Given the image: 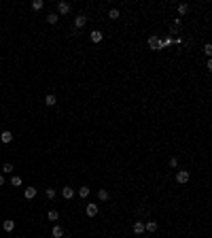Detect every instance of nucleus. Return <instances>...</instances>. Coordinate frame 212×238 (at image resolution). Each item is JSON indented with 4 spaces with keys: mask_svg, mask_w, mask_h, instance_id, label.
<instances>
[{
    "mask_svg": "<svg viewBox=\"0 0 212 238\" xmlns=\"http://www.w3.org/2000/svg\"><path fill=\"white\" fill-rule=\"evenodd\" d=\"M149 47L153 49V51H161V38H159V36H151V38H149Z\"/></svg>",
    "mask_w": 212,
    "mask_h": 238,
    "instance_id": "nucleus-1",
    "label": "nucleus"
},
{
    "mask_svg": "<svg viewBox=\"0 0 212 238\" xmlns=\"http://www.w3.org/2000/svg\"><path fill=\"white\" fill-rule=\"evenodd\" d=\"M70 13V4L68 2H57V15H68Z\"/></svg>",
    "mask_w": 212,
    "mask_h": 238,
    "instance_id": "nucleus-2",
    "label": "nucleus"
},
{
    "mask_svg": "<svg viewBox=\"0 0 212 238\" xmlns=\"http://www.w3.org/2000/svg\"><path fill=\"white\" fill-rule=\"evenodd\" d=\"M176 181H178L180 185H185V183L189 181V172H187V170H178V172H176Z\"/></svg>",
    "mask_w": 212,
    "mask_h": 238,
    "instance_id": "nucleus-3",
    "label": "nucleus"
},
{
    "mask_svg": "<svg viewBox=\"0 0 212 238\" xmlns=\"http://www.w3.org/2000/svg\"><path fill=\"white\" fill-rule=\"evenodd\" d=\"M62 196H64V200H72L74 198V189L72 187H62Z\"/></svg>",
    "mask_w": 212,
    "mask_h": 238,
    "instance_id": "nucleus-4",
    "label": "nucleus"
},
{
    "mask_svg": "<svg viewBox=\"0 0 212 238\" xmlns=\"http://www.w3.org/2000/svg\"><path fill=\"white\" fill-rule=\"evenodd\" d=\"M85 24H87V17H85V15H79V17L74 19V30H79V28H83Z\"/></svg>",
    "mask_w": 212,
    "mask_h": 238,
    "instance_id": "nucleus-5",
    "label": "nucleus"
},
{
    "mask_svg": "<svg viewBox=\"0 0 212 238\" xmlns=\"http://www.w3.org/2000/svg\"><path fill=\"white\" fill-rule=\"evenodd\" d=\"M23 196H26V200H32V198H36V187H26Z\"/></svg>",
    "mask_w": 212,
    "mask_h": 238,
    "instance_id": "nucleus-6",
    "label": "nucleus"
},
{
    "mask_svg": "<svg viewBox=\"0 0 212 238\" xmlns=\"http://www.w3.org/2000/svg\"><path fill=\"white\" fill-rule=\"evenodd\" d=\"M180 26H182V19L178 17V19H174V24H172V28H170V32H172V34H176V32L180 30Z\"/></svg>",
    "mask_w": 212,
    "mask_h": 238,
    "instance_id": "nucleus-7",
    "label": "nucleus"
},
{
    "mask_svg": "<svg viewBox=\"0 0 212 238\" xmlns=\"http://www.w3.org/2000/svg\"><path fill=\"white\" fill-rule=\"evenodd\" d=\"M0 141H2V143H11V141H13V134H11L9 130H4V132L0 134Z\"/></svg>",
    "mask_w": 212,
    "mask_h": 238,
    "instance_id": "nucleus-8",
    "label": "nucleus"
},
{
    "mask_svg": "<svg viewBox=\"0 0 212 238\" xmlns=\"http://www.w3.org/2000/svg\"><path fill=\"white\" fill-rule=\"evenodd\" d=\"M87 215H89V217H95V215H98V204H87Z\"/></svg>",
    "mask_w": 212,
    "mask_h": 238,
    "instance_id": "nucleus-9",
    "label": "nucleus"
},
{
    "mask_svg": "<svg viewBox=\"0 0 212 238\" xmlns=\"http://www.w3.org/2000/svg\"><path fill=\"white\" fill-rule=\"evenodd\" d=\"M2 228H4V232H13V230H15V221H11V219H6V221L2 223Z\"/></svg>",
    "mask_w": 212,
    "mask_h": 238,
    "instance_id": "nucleus-10",
    "label": "nucleus"
},
{
    "mask_svg": "<svg viewBox=\"0 0 212 238\" xmlns=\"http://www.w3.org/2000/svg\"><path fill=\"white\" fill-rule=\"evenodd\" d=\"M157 228H159L157 221H146L144 223V230H149V232H157Z\"/></svg>",
    "mask_w": 212,
    "mask_h": 238,
    "instance_id": "nucleus-11",
    "label": "nucleus"
},
{
    "mask_svg": "<svg viewBox=\"0 0 212 238\" xmlns=\"http://www.w3.org/2000/svg\"><path fill=\"white\" fill-rule=\"evenodd\" d=\"M45 104H47V106H55V104H57V98H55L53 94H49L47 98H45Z\"/></svg>",
    "mask_w": 212,
    "mask_h": 238,
    "instance_id": "nucleus-12",
    "label": "nucleus"
},
{
    "mask_svg": "<svg viewBox=\"0 0 212 238\" xmlns=\"http://www.w3.org/2000/svg\"><path fill=\"white\" fill-rule=\"evenodd\" d=\"M51 234H53V238H62L64 236V228H62V225H55Z\"/></svg>",
    "mask_w": 212,
    "mask_h": 238,
    "instance_id": "nucleus-13",
    "label": "nucleus"
},
{
    "mask_svg": "<svg viewBox=\"0 0 212 238\" xmlns=\"http://www.w3.org/2000/svg\"><path fill=\"white\" fill-rule=\"evenodd\" d=\"M142 232H144V223H142V221H136V223H134V234H142Z\"/></svg>",
    "mask_w": 212,
    "mask_h": 238,
    "instance_id": "nucleus-14",
    "label": "nucleus"
},
{
    "mask_svg": "<svg viewBox=\"0 0 212 238\" xmlns=\"http://www.w3.org/2000/svg\"><path fill=\"white\" fill-rule=\"evenodd\" d=\"M57 19H59L57 13H49V15H47V24H57Z\"/></svg>",
    "mask_w": 212,
    "mask_h": 238,
    "instance_id": "nucleus-15",
    "label": "nucleus"
},
{
    "mask_svg": "<svg viewBox=\"0 0 212 238\" xmlns=\"http://www.w3.org/2000/svg\"><path fill=\"white\" fill-rule=\"evenodd\" d=\"M91 41H93V43H100V41H102V32H100V30H93V32H91Z\"/></svg>",
    "mask_w": 212,
    "mask_h": 238,
    "instance_id": "nucleus-16",
    "label": "nucleus"
},
{
    "mask_svg": "<svg viewBox=\"0 0 212 238\" xmlns=\"http://www.w3.org/2000/svg\"><path fill=\"white\" fill-rule=\"evenodd\" d=\"M47 219H49V221H57V219H59V213H57V211H49V213H47Z\"/></svg>",
    "mask_w": 212,
    "mask_h": 238,
    "instance_id": "nucleus-17",
    "label": "nucleus"
},
{
    "mask_svg": "<svg viewBox=\"0 0 212 238\" xmlns=\"http://www.w3.org/2000/svg\"><path fill=\"white\" fill-rule=\"evenodd\" d=\"M98 198H100L102 202H106V200L110 198V193H108V191H106V189H100V191H98Z\"/></svg>",
    "mask_w": 212,
    "mask_h": 238,
    "instance_id": "nucleus-18",
    "label": "nucleus"
},
{
    "mask_svg": "<svg viewBox=\"0 0 212 238\" xmlns=\"http://www.w3.org/2000/svg\"><path fill=\"white\" fill-rule=\"evenodd\" d=\"M172 43H174V36H166V38H163V41H161V47L166 49V47H170V45H172Z\"/></svg>",
    "mask_w": 212,
    "mask_h": 238,
    "instance_id": "nucleus-19",
    "label": "nucleus"
},
{
    "mask_svg": "<svg viewBox=\"0 0 212 238\" xmlns=\"http://www.w3.org/2000/svg\"><path fill=\"white\" fill-rule=\"evenodd\" d=\"M42 4H45L42 0H34V2H32V9H34V11H41V9H42Z\"/></svg>",
    "mask_w": 212,
    "mask_h": 238,
    "instance_id": "nucleus-20",
    "label": "nucleus"
},
{
    "mask_svg": "<svg viewBox=\"0 0 212 238\" xmlns=\"http://www.w3.org/2000/svg\"><path fill=\"white\" fill-rule=\"evenodd\" d=\"M11 185L19 187V185H21V177H11Z\"/></svg>",
    "mask_w": 212,
    "mask_h": 238,
    "instance_id": "nucleus-21",
    "label": "nucleus"
},
{
    "mask_svg": "<svg viewBox=\"0 0 212 238\" xmlns=\"http://www.w3.org/2000/svg\"><path fill=\"white\" fill-rule=\"evenodd\" d=\"M89 187H81V189H79V196H81V198H87V196H89Z\"/></svg>",
    "mask_w": 212,
    "mask_h": 238,
    "instance_id": "nucleus-22",
    "label": "nucleus"
},
{
    "mask_svg": "<svg viewBox=\"0 0 212 238\" xmlns=\"http://www.w3.org/2000/svg\"><path fill=\"white\" fill-rule=\"evenodd\" d=\"M187 11H189L187 4H178V13H180V15H187Z\"/></svg>",
    "mask_w": 212,
    "mask_h": 238,
    "instance_id": "nucleus-23",
    "label": "nucleus"
},
{
    "mask_svg": "<svg viewBox=\"0 0 212 238\" xmlns=\"http://www.w3.org/2000/svg\"><path fill=\"white\" fill-rule=\"evenodd\" d=\"M108 17H110V19H117V17H119V11H117V9H110V11H108Z\"/></svg>",
    "mask_w": 212,
    "mask_h": 238,
    "instance_id": "nucleus-24",
    "label": "nucleus"
},
{
    "mask_svg": "<svg viewBox=\"0 0 212 238\" xmlns=\"http://www.w3.org/2000/svg\"><path fill=\"white\" fill-rule=\"evenodd\" d=\"M2 172L11 174V172H13V164H4V166H2Z\"/></svg>",
    "mask_w": 212,
    "mask_h": 238,
    "instance_id": "nucleus-25",
    "label": "nucleus"
},
{
    "mask_svg": "<svg viewBox=\"0 0 212 238\" xmlns=\"http://www.w3.org/2000/svg\"><path fill=\"white\" fill-rule=\"evenodd\" d=\"M47 198H49V200H53V198H55V189H51V187H49V189H47Z\"/></svg>",
    "mask_w": 212,
    "mask_h": 238,
    "instance_id": "nucleus-26",
    "label": "nucleus"
},
{
    "mask_svg": "<svg viewBox=\"0 0 212 238\" xmlns=\"http://www.w3.org/2000/svg\"><path fill=\"white\" fill-rule=\"evenodd\" d=\"M204 53H206V55H210V53H212V45H210V43H206V47H204Z\"/></svg>",
    "mask_w": 212,
    "mask_h": 238,
    "instance_id": "nucleus-27",
    "label": "nucleus"
},
{
    "mask_svg": "<svg viewBox=\"0 0 212 238\" xmlns=\"http://www.w3.org/2000/svg\"><path fill=\"white\" fill-rule=\"evenodd\" d=\"M170 166H172V168H178V159L172 157V159H170Z\"/></svg>",
    "mask_w": 212,
    "mask_h": 238,
    "instance_id": "nucleus-28",
    "label": "nucleus"
},
{
    "mask_svg": "<svg viewBox=\"0 0 212 238\" xmlns=\"http://www.w3.org/2000/svg\"><path fill=\"white\" fill-rule=\"evenodd\" d=\"M2 185H4V177L0 174V187H2Z\"/></svg>",
    "mask_w": 212,
    "mask_h": 238,
    "instance_id": "nucleus-29",
    "label": "nucleus"
},
{
    "mask_svg": "<svg viewBox=\"0 0 212 238\" xmlns=\"http://www.w3.org/2000/svg\"><path fill=\"white\" fill-rule=\"evenodd\" d=\"M0 153H2V151H0Z\"/></svg>",
    "mask_w": 212,
    "mask_h": 238,
    "instance_id": "nucleus-30",
    "label": "nucleus"
}]
</instances>
